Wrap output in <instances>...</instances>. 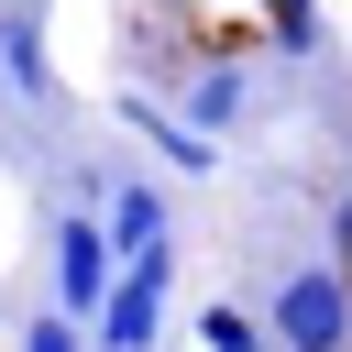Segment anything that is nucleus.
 I'll use <instances>...</instances> for the list:
<instances>
[{
    "mask_svg": "<svg viewBox=\"0 0 352 352\" xmlns=\"http://www.w3.org/2000/svg\"><path fill=\"white\" fill-rule=\"evenodd\" d=\"M264 341L275 352H352V275L341 264H286L264 297Z\"/></svg>",
    "mask_w": 352,
    "mask_h": 352,
    "instance_id": "f257e3e1",
    "label": "nucleus"
},
{
    "mask_svg": "<svg viewBox=\"0 0 352 352\" xmlns=\"http://www.w3.org/2000/svg\"><path fill=\"white\" fill-rule=\"evenodd\" d=\"M110 242H121V264L132 253H165L176 231H165V198L143 187V176H121V198H110Z\"/></svg>",
    "mask_w": 352,
    "mask_h": 352,
    "instance_id": "20e7f679",
    "label": "nucleus"
},
{
    "mask_svg": "<svg viewBox=\"0 0 352 352\" xmlns=\"http://www.w3.org/2000/svg\"><path fill=\"white\" fill-rule=\"evenodd\" d=\"M187 121H198V132H231V121H242V77H231V66H209V77L187 88Z\"/></svg>",
    "mask_w": 352,
    "mask_h": 352,
    "instance_id": "0eeeda50",
    "label": "nucleus"
},
{
    "mask_svg": "<svg viewBox=\"0 0 352 352\" xmlns=\"http://www.w3.org/2000/svg\"><path fill=\"white\" fill-rule=\"evenodd\" d=\"M22 352H99V341H88V319H66V308H44V319L22 330Z\"/></svg>",
    "mask_w": 352,
    "mask_h": 352,
    "instance_id": "1a4fd4ad",
    "label": "nucleus"
},
{
    "mask_svg": "<svg viewBox=\"0 0 352 352\" xmlns=\"http://www.w3.org/2000/svg\"><path fill=\"white\" fill-rule=\"evenodd\" d=\"M44 253H55V308H66V319H99L110 286H121V242H110V220H99V209H66Z\"/></svg>",
    "mask_w": 352,
    "mask_h": 352,
    "instance_id": "f03ea898",
    "label": "nucleus"
},
{
    "mask_svg": "<svg viewBox=\"0 0 352 352\" xmlns=\"http://www.w3.org/2000/svg\"><path fill=\"white\" fill-rule=\"evenodd\" d=\"M132 132L176 165V176H220V132H198L187 110H154V99H132Z\"/></svg>",
    "mask_w": 352,
    "mask_h": 352,
    "instance_id": "7ed1b4c3",
    "label": "nucleus"
},
{
    "mask_svg": "<svg viewBox=\"0 0 352 352\" xmlns=\"http://www.w3.org/2000/svg\"><path fill=\"white\" fill-rule=\"evenodd\" d=\"M198 341H209V352H275V341H264V319H253V308H231V297H220V308H198Z\"/></svg>",
    "mask_w": 352,
    "mask_h": 352,
    "instance_id": "6e6552de",
    "label": "nucleus"
},
{
    "mask_svg": "<svg viewBox=\"0 0 352 352\" xmlns=\"http://www.w3.org/2000/svg\"><path fill=\"white\" fill-rule=\"evenodd\" d=\"M253 22L275 55H319V0H253Z\"/></svg>",
    "mask_w": 352,
    "mask_h": 352,
    "instance_id": "423d86ee",
    "label": "nucleus"
},
{
    "mask_svg": "<svg viewBox=\"0 0 352 352\" xmlns=\"http://www.w3.org/2000/svg\"><path fill=\"white\" fill-rule=\"evenodd\" d=\"M0 66H11V99H55V66H44L33 11H0Z\"/></svg>",
    "mask_w": 352,
    "mask_h": 352,
    "instance_id": "39448f33",
    "label": "nucleus"
}]
</instances>
